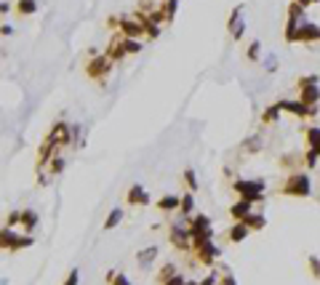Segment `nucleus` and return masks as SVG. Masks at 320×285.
<instances>
[{"label":"nucleus","instance_id":"aec40b11","mask_svg":"<svg viewBox=\"0 0 320 285\" xmlns=\"http://www.w3.org/2000/svg\"><path fill=\"white\" fill-rule=\"evenodd\" d=\"M248 229H264V224H267V219L262 213H251V216H246V221H243Z\"/></svg>","mask_w":320,"mask_h":285},{"label":"nucleus","instance_id":"f3484780","mask_svg":"<svg viewBox=\"0 0 320 285\" xmlns=\"http://www.w3.org/2000/svg\"><path fill=\"white\" fill-rule=\"evenodd\" d=\"M157 208H160V211H166V213L179 211V208H182V197H176V195H166V197H160V200H157Z\"/></svg>","mask_w":320,"mask_h":285},{"label":"nucleus","instance_id":"7ed1b4c3","mask_svg":"<svg viewBox=\"0 0 320 285\" xmlns=\"http://www.w3.org/2000/svg\"><path fill=\"white\" fill-rule=\"evenodd\" d=\"M112 72V62L107 59V53H99V56H91V62L86 64V75L88 80H96V83H104Z\"/></svg>","mask_w":320,"mask_h":285},{"label":"nucleus","instance_id":"2eb2a0df","mask_svg":"<svg viewBox=\"0 0 320 285\" xmlns=\"http://www.w3.org/2000/svg\"><path fill=\"white\" fill-rule=\"evenodd\" d=\"M251 235V229L243 224V221H235L232 227H230V232H227V237H230V242H243L246 237Z\"/></svg>","mask_w":320,"mask_h":285},{"label":"nucleus","instance_id":"b1692460","mask_svg":"<svg viewBox=\"0 0 320 285\" xmlns=\"http://www.w3.org/2000/svg\"><path fill=\"white\" fill-rule=\"evenodd\" d=\"M120 219H123V211H120V208L110 211V216H107V221H104V229H115L120 224Z\"/></svg>","mask_w":320,"mask_h":285},{"label":"nucleus","instance_id":"58836bf2","mask_svg":"<svg viewBox=\"0 0 320 285\" xmlns=\"http://www.w3.org/2000/svg\"><path fill=\"white\" fill-rule=\"evenodd\" d=\"M296 3H299L302 8H310V6H312V0H296Z\"/></svg>","mask_w":320,"mask_h":285},{"label":"nucleus","instance_id":"ea45409f","mask_svg":"<svg viewBox=\"0 0 320 285\" xmlns=\"http://www.w3.org/2000/svg\"><path fill=\"white\" fill-rule=\"evenodd\" d=\"M187 285H200V282H187Z\"/></svg>","mask_w":320,"mask_h":285},{"label":"nucleus","instance_id":"a211bd4d","mask_svg":"<svg viewBox=\"0 0 320 285\" xmlns=\"http://www.w3.org/2000/svg\"><path fill=\"white\" fill-rule=\"evenodd\" d=\"M280 115H283V110H280V104L275 101V104H270V107H264V112H262V123H264V126H270V123H275Z\"/></svg>","mask_w":320,"mask_h":285},{"label":"nucleus","instance_id":"7c9ffc66","mask_svg":"<svg viewBox=\"0 0 320 285\" xmlns=\"http://www.w3.org/2000/svg\"><path fill=\"white\" fill-rule=\"evenodd\" d=\"M51 176H56V173H62L64 171V157H56V160H51Z\"/></svg>","mask_w":320,"mask_h":285},{"label":"nucleus","instance_id":"ddd939ff","mask_svg":"<svg viewBox=\"0 0 320 285\" xmlns=\"http://www.w3.org/2000/svg\"><path fill=\"white\" fill-rule=\"evenodd\" d=\"M126 56H128V53H126V46H123V35L112 37V40H110V46H107V59L115 64V62H123Z\"/></svg>","mask_w":320,"mask_h":285},{"label":"nucleus","instance_id":"c85d7f7f","mask_svg":"<svg viewBox=\"0 0 320 285\" xmlns=\"http://www.w3.org/2000/svg\"><path fill=\"white\" fill-rule=\"evenodd\" d=\"M123 46H126V53H139V51H142V40H128V37H123Z\"/></svg>","mask_w":320,"mask_h":285},{"label":"nucleus","instance_id":"9d476101","mask_svg":"<svg viewBox=\"0 0 320 285\" xmlns=\"http://www.w3.org/2000/svg\"><path fill=\"white\" fill-rule=\"evenodd\" d=\"M171 242H173V248H179V251H190L192 248V232H190V227L171 224Z\"/></svg>","mask_w":320,"mask_h":285},{"label":"nucleus","instance_id":"4be33fe9","mask_svg":"<svg viewBox=\"0 0 320 285\" xmlns=\"http://www.w3.org/2000/svg\"><path fill=\"white\" fill-rule=\"evenodd\" d=\"M176 6H179V0H160V8H163V13H166L168 22L176 16Z\"/></svg>","mask_w":320,"mask_h":285},{"label":"nucleus","instance_id":"9b49d317","mask_svg":"<svg viewBox=\"0 0 320 285\" xmlns=\"http://www.w3.org/2000/svg\"><path fill=\"white\" fill-rule=\"evenodd\" d=\"M227 30H230L232 40H240L246 32V19H243V6H235L230 13V22H227Z\"/></svg>","mask_w":320,"mask_h":285},{"label":"nucleus","instance_id":"0eeeda50","mask_svg":"<svg viewBox=\"0 0 320 285\" xmlns=\"http://www.w3.org/2000/svg\"><path fill=\"white\" fill-rule=\"evenodd\" d=\"M0 242H3V251H19V248H30L35 240H32V235H16V232H11L8 227H3Z\"/></svg>","mask_w":320,"mask_h":285},{"label":"nucleus","instance_id":"c756f323","mask_svg":"<svg viewBox=\"0 0 320 285\" xmlns=\"http://www.w3.org/2000/svg\"><path fill=\"white\" fill-rule=\"evenodd\" d=\"M16 224H22V211H11L6 216V227L11 229V227H16Z\"/></svg>","mask_w":320,"mask_h":285},{"label":"nucleus","instance_id":"f03ea898","mask_svg":"<svg viewBox=\"0 0 320 285\" xmlns=\"http://www.w3.org/2000/svg\"><path fill=\"white\" fill-rule=\"evenodd\" d=\"M232 189L248 202H262L264 200V181H256V179H237L232 184Z\"/></svg>","mask_w":320,"mask_h":285},{"label":"nucleus","instance_id":"72a5a7b5","mask_svg":"<svg viewBox=\"0 0 320 285\" xmlns=\"http://www.w3.org/2000/svg\"><path fill=\"white\" fill-rule=\"evenodd\" d=\"M77 280H80V272H77V269H72V272H70V277L64 280V285H77Z\"/></svg>","mask_w":320,"mask_h":285},{"label":"nucleus","instance_id":"f704fd0d","mask_svg":"<svg viewBox=\"0 0 320 285\" xmlns=\"http://www.w3.org/2000/svg\"><path fill=\"white\" fill-rule=\"evenodd\" d=\"M0 32H3V37H8V35H13V27H11V24H3V27H0Z\"/></svg>","mask_w":320,"mask_h":285},{"label":"nucleus","instance_id":"6e6552de","mask_svg":"<svg viewBox=\"0 0 320 285\" xmlns=\"http://www.w3.org/2000/svg\"><path fill=\"white\" fill-rule=\"evenodd\" d=\"M190 232H192V242L195 240H211L213 229H211V219L206 213H197L190 219Z\"/></svg>","mask_w":320,"mask_h":285},{"label":"nucleus","instance_id":"473e14b6","mask_svg":"<svg viewBox=\"0 0 320 285\" xmlns=\"http://www.w3.org/2000/svg\"><path fill=\"white\" fill-rule=\"evenodd\" d=\"M310 267H312L315 277H320V259H317V256H310Z\"/></svg>","mask_w":320,"mask_h":285},{"label":"nucleus","instance_id":"4468645a","mask_svg":"<svg viewBox=\"0 0 320 285\" xmlns=\"http://www.w3.org/2000/svg\"><path fill=\"white\" fill-rule=\"evenodd\" d=\"M251 208H253V202H248V200L240 197L237 202H232V206H230V216H232L235 221H246V216H251V213H253Z\"/></svg>","mask_w":320,"mask_h":285},{"label":"nucleus","instance_id":"6ab92c4d","mask_svg":"<svg viewBox=\"0 0 320 285\" xmlns=\"http://www.w3.org/2000/svg\"><path fill=\"white\" fill-rule=\"evenodd\" d=\"M16 13L19 16H32V13L37 11V0H16Z\"/></svg>","mask_w":320,"mask_h":285},{"label":"nucleus","instance_id":"5701e85b","mask_svg":"<svg viewBox=\"0 0 320 285\" xmlns=\"http://www.w3.org/2000/svg\"><path fill=\"white\" fill-rule=\"evenodd\" d=\"M22 224H24L27 232H30V229H35V227H37V213H35V211H22Z\"/></svg>","mask_w":320,"mask_h":285},{"label":"nucleus","instance_id":"39448f33","mask_svg":"<svg viewBox=\"0 0 320 285\" xmlns=\"http://www.w3.org/2000/svg\"><path fill=\"white\" fill-rule=\"evenodd\" d=\"M117 32L123 37H128V40H142L147 35L142 19H136V16H120L117 19Z\"/></svg>","mask_w":320,"mask_h":285},{"label":"nucleus","instance_id":"a19ab883","mask_svg":"<svg viewBox=\"0 0 320 285\" xmlns=\"http://www.w3.org/2000/svg\"><path fill=\"white\" fill-rule=\"evenodd\" d=\"M312 3H320V0H312Z\"/></svg>","mask_w":320,"mask_h":285},{"label":"nucleus","instance_id":"a878e982","mask_svg":"<svg viewBox=\"0 0 320 285\" xmlns=\"http://www.w3.org/2000/svg\"><path fill=\"white\" fill-rule=\"evenodd\" d=\"M155 256H157V248L152 246V248H147V251H142L136 259H139V264H152L155 261Z\"/></svg>","mask_w":320,"mask_h":285},{"label":"nucleus","instance_id":"2f4dec72","mask_svg":"<svg viewBox=\"0 0 320 285\" xmlns=\"http://www.w3.org/2000/svg\"><path fill=\"white\" fill-rule=\"evenodd\" d=\"M160 285H187V280H184L182 275H173L171 280H166V282H160Z\"/></svg>","mask_w":320,"mask_h":285},{"label":"nucleus","instance_id":"e433bc0d","mask_svg":"<svg viewBox=\"0 0 320 285\" xmlns=\"http://www.w3.org/2000/svg\"><path fill=\"white\" fill-rule=\"evenodd\" d=\"M219 285H237V282H235V277L227 275V277H222V280H219Z\"/></svg>","mask_w":320,"mask_h":285},{"label":"nucleus","instance_id":"1a4fd4ad","mask_svg":"<svg viewBox=\"0 0 320 285\" xmlns=\"http://www.w3.org/2000/svg\"><path fill=\"white\" fill-rule=\"evenodd\" d=\"M192 246H195V256H197V259L203 261L206 267H211L213 261H216V256L222 253V251H219L216 246H213L211 240H195Z\"/></svg>","mask_w":320,"mask_h":285},{"label":"nucleus","instance_id":"4c0bfd02","mask_svg":"<svg viewBox=\"0 0 320 285\" xmlns=\"http://www.w3.org/2000/svg\"><path fill=\"white\" fill-rule=\"evenodd\" d=\"M8 11H11V6L6 3V0H3V3H0V13H8Z\"/></svg>","mask_w":320,"mask_h":285},{"label":"nucleus","instance_id":"c9c22d12","mask_svg":"<svg viewBox=\"0 0 320 285\" xmlns=\"http://www.w3.org/2000/svg\"><path fill=\"white\" fill-rule=\"evenodd\" d=\"M216 280H219V277H216V275H213V272H211V275H208V277H206L203 282H200V285H213V282H216Z\"/></svg>","mask_w":320,"mask_h":285},{"label":"nucleus","instance_id":"f257e3e1","mask_svg":"<svg viewBox=\"0 0 320 285\" xmlns=\"http://www.w3.org/2000/svg\"><path fill=\"white\" fill-rule=\"evenodd\" d=\"M280 195L288 197H310L312 195V179L307 173H291L283 179V184L277 187Z\"/></svg>","mask_w":320,"mask_h":285},{"label":"nucleus","instance_id":"423d86ee","mask_svg":"<svg viewBox=\"0 0 320 285\" xmlns=\"http://www.w3.org/2000/svg\"><path fill=\"white\" fill-rule=\"evenodd\" d=\"M280 104V110H283L286 115H293V117H302V120H307V117H315L317 115V107H307L304 101H293V99H280L277 101Z\"/></svg>","mask_w":320,"mask_h":285},{"label":"nucleus","instance_id":"dca6fc26","mask_svg":"<svg viewBox=\"0 0 320 285\" xmlns=\"http://www.w3.org/2000/svg\"><path fill=\"white\" fill-rule=\"evenodd\" d=\"M304 141H307V149H312V152L320 155V128L317 126H310L304 131Z\"/></svg>","mask_w":320,"mask_h":285},{"label":"nucleus","instance_id":"393cba45","mask_svg":"<svg viewBox=\"0 0 320 285\" xmlns=\"http://www.w3.org/2000/svg\"><path fill=\"white\" fill-rule=\"evenodd\" d=\"M184 216H192V211H195V197H192V192L190 195H182V208H179Z\"/></svg>","mask_w":320,"mask_h":285},{"label":"nucleus","instance_id":"cd10ccee","mask_svg":"<svg viewBox=\"0 0 320 285\" xmlns=\"http://www.w3.org/2000/svg\"><path fill=\"white\" fill-rule=\"evenodd\" d=\"M317 160H320V155H317V152H312V149H307V152H304V166L310 168V171L317 166Z\"/></svg>","mask_w":320,"mask_h":285},{"label":"nucleus","instance_id":"f8f14e48","mask_svg":"<svg viewBox=\"0 0 320 285\" xmlns=\"http://www.w3.org/2000/svg\"><path fill=\"white\" fill-rule=\"evenodd\" d=\"M126 202L128 206H147V202H150V195H147V189L142 184H131L128 192H126Z\"/></svg>","mask_w":320,"mask_h":285},{"label":"nucleus","instance_id":"bb28decb","mask_svg":"<svg viewBox=\"0 0 320 285\" xmlns=\"http://www.w3.org/2000/svg\"><path fill=\"white\" fill-rule=\"evenodd\" d=\"M259 53H262V43H259V40H251V46H248V51H246L248 62H256Z\"/></svg>","mask_w":320,"mask_h":285},{"label":"nucleus","instance_id":"412c9836","mask_svg":"<svg viewBox=\"0 0 320 285\" xmlns=\"http://www.w3.org/2000/svg\"><path fill=\"white\" fill-rule=\"evenodd\" d=\"M182 179H184V184H187V189H190V192H197V176H195V171L192 168H184V173H182Z\"/></svg>","mask_w":320,"mask_h":285},{"label":"nucleus","instance_id":"20e7f679","mask_svg":"<svg viewBox=\"0 0 320 285\" xmlns=\"http://www.w3.org/2000/svg\"><path fill=\"white\" fill-rule=\"evenodd\" d=\"M299 101H304L307 107H317L320 101V88H317V77L315 75H307L299 80Z\"/></svg>","mask_w":320,"mask_h":285}]
</instances>
